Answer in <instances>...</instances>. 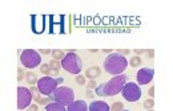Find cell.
Here are the masks:
<instances>
[{
	"instance_id": "obj_25",
	"label": "cell",
	"mask_w": 173,
	"mask_h": 111,
	"mask_svg": "<svg viewBox=\"0 0 173 111\" xmlns=\"http://www.w3.org/2000/svg\"><path fill=\"white\" fill-rule=\"evenodd\" d=\"M48 98H41V100H40L39 105H48Z\"/></svg>"
},
{
	"instance_id": "obj_2",
	"label": "cell",
	"mask_w": 173,
	"mask_h": 111,
	"mask_svg": "<svg viewBox=\"0 0 173 111\" xmlns=\"http://www.w3.org/2000/svg\"><path fill=\"white\" fill-rule=\"evenodd\" d=\"M128 66V61L124 56L119 54V53H112L108 56L104 61V69L108 74L112 76H120Z\"/></svg>"
},
{
	"instance_id": "obj_27",
	"label": "cell",
	"mask_w": 173,
	"mask_h": 111,
	"mask_svg": "<svg viewBox=\"0 0 173 111\" xmlns=\"http://www.w3.org/2000/svg\"><path fill=\"white\" fill-rule=\"evenodd\" d=\"M18 73H19V76H18V81H21V78H23V72H21V69H19V70H18Z\"/></svg>"
},
{
	"instance_id": "obj_23",
	"label": "cell",
	"mask_w": 173,
	"mask_h": 111,
	"mask_svg": "<svg viewBox=\"0 0 173 111\" xmlns=\"http://www.w3.org/2000/svg\"><path fill=\"white\" fill-rule=\"evenodd\" d=\"M88 87H89V89H95V87H96V81L95 79L89 81V82H88Z\"/></svg>"
},
{
	"instance_id": "obj_19",
	"label": "cell",
	"mask_w": 173,
	"mask_h": 111,
	"mask_svg": "<svg viewBox=\"0 0 173 111\" xmlns=\"http://www.w3.org/2000/svg\"><path fill=\"white\" fill-rule=\"evenodd\" d=\"M111 110H112V111H121V110H124V106H122L121 102H115V103L112 105Z\"/></svg>"
},
{
	"instance_id": "obj_6",
	"label": "cell",
	"mask_w": 173,
	"mask_h": 111,
	"mask_svg": "<svg viewBox=\"0 0 173 111\" xmlns=\"http://www.w3.org/2000/svg\"><path fill=\"white\" fill-rule=\"evenodd\" d=\"M20 62L28 69H35L36 66L40 65L41 62V58H40V54L36 50L33 49H25L21 52L20 54Z\"/></svg>"
},
{
	"instance_id": "obj_17",
	"label": "cell",
	"mask_w": 173,
	"mask_h": 111,
	"mask_svg": "<svg viewBox=\"0 0 173 111\" xmlns=\"http://www.w3.org/2000/svg\"><path fill=\"white\" fill-rule=\"evenodd\" d=\"M129 63H131V66H133V68H137V66H140V63H141V58L139 56H136L133 58H131Z\"/></svg>"
},
{
	"instance_id": "obj_8",
	"label": "cell",
	"mask_w": 173,
	"mask_h": 111,
	"mask_svg": "<svg viewBox=\"0 0 173 111\" xmlns=\"http://www.w3.org/2000/svg\"><path fill=\"white\" fill-rule=\"evenodd\" d=\"M31 100H32V93L29 89L23 86L18 87V109L19 110H24L27 107L31 106Z\"/></svg>"
},
{
	"instance_id": "obj_4",
	"label": "cell",
	"mask_w": 173,
	"mask_h": 111,
	"mask_svg": "<svg viewBox=\"0 0 173 111\" xmlns=\"http://www.w3.org/2000/svg\"><path fill=\"white\" fill-rule=\"evenodd\" d=\"M63 81H64V78H61V77H59V78H56V79L49 76L43 77V78H40L38 81V89H39L40 94H44V95L49 97L57 89V86L60 83H63Z\"/></svg>"
},
{
	"instance_id": "obj_9",
	"label": "cell",
	"mask_w": 173,
	"mask_h": 111,
	"mask_svg": "<svg viewBox=\"0 0 173 111\" xmlns=\"http://www.w3.org/2000/svg\"><path fill=\"white\" fill-rule=\"evenodd\" d=\"M153 76H155V70H153L152 68L140 69L137 72V82H139V85H148V83L153 79Z\"/></svg>"
},
{
	"instance_id": "obj_24",
	"label": "cell",
	"mask_w": 173,
	"mask_h": 111,
	"mask_svg": "<svg viewBox=\"0 0 173 111\" xmlns=\"http://www.w3.org/2000/svg\"><path fill=\"white\" fill-rule=\"evenodd\" d=\"M117 53L119 54H121V56H124V54H129V50L128 49H120Z\"/></svg>"
},
{
	"instance_id": "obj_5",
	"label": "cell",
	"mask_w": 173,
	"mask_h": 111,
	"mask_svg": "<svg viewBox=\"0 0 173 111\" xmlns=\"http://www.w3.org/2000/svg\"><path fill=\"white\" fill-rule=\"evenodd\" d=\"M61 68H64L71 74H79L83 69V62L76 53H68L61 60Z\"/></svg>"
},
{
	"instance_id": "obj_11",
	"label": "cell",
	"mask_w": 173,
	"mask_h": 111,
	"mask_svg": "<svg viewBox=\"0 0 173 111\" xmlns=\"http://www.w3.org/2000/svg\"><path fill=\"white\" fill-rule=\"evenodd\" d=\"M67 111H89V110H88V105H86V102L77 99V100H73L71 105L68 106Z\"/></svg>"
},
{
	"instance_id": "obj_28",
	"label": "cell",
	"mask_w": 173,
	"mask_h": 111,
	"mask_svg": "<svg viewBox=\"0 0 173 111\" xmlns=\"http://www.w3.org/2000/svg\"><path fill=\"white\" fill-rule=\"evenodd\" d=\"M148 94H149V95H151V97H153V94H155V87H151V89H149L148 90Z\"/></svg>"
},
{
	"instance_id": "obj_18",
	"label": "cell",
	"mask_w": 173,
	"mask_h": 111,
	"mask_svg": "<svg viewBox=\"0 0 173 111\" xmlns=\"http://www.w3.org/2000/svg\"><path fill=\"white\" fill-rule=\"evenodd\" d=\"M51 66L47 65V63H44V65H41V68H40V72H41L43 74H47V76H51Z\"/></svg>"
},
{
	"instance_id": "obj_3",
	"label": "cell",
	"mask_w": 173,
	"mask_h": 111,
	"mask_svg": "<svg viewBox=\"0 0 173 111\" xmlns=\"http://www.w3.org/2000/svg\"><path fill=\"white\" fill-rule=\"evenodd\" d=\"M49 98L52 100H55L56 103H60V105L68 107L75 100V94H73V90L71 87L60 86L53 91L52 95H49Z\"/></svg>"
},
{
	"instance_id": "obj_15",
	"label": "cell",
	"mask_w": 173,
	"mask_h": 111,
	"mask_svg": "<svg viewBox=\"0 0 173 111\" xmlns=\"http://www.w3.org/2000/svg\"><path fill=\"white\" fill-rule=\"evenodd\" d=\"M52 57H53V60H63L65 56H64V52H63V50L56 49V50H52Z\"/></svg>"
},
{
	"instance_id": "obj_32",
	"label": "cell",
	"mask_w": 173,
	"mask_h": 111,
	"mask_svg": "<svg viewBox=\"0 0 173 111\" xmlns=\"http://www.w3.org/2000/svg\"><path fill=\"white\" fill-rule=\"evenodd\" d=\"M149 56H151V57H153V54H155V52H153V50H149Z\"/></svg>"
},
{
	"instance_id": "obj_7",
	"label": "cell",
	"mask_w": 173,
	"mask_h": 111,
	"mask_svg": "<svg viewBox=\"0 0 173 111\" xmlns=\"http://www.w3.org/2000/svg\"><path fill=\"white\" fill-rule=\"evenodd\" d=\"M121 94L122 97L128 100V102H136V100H139L141 98V89H140V86L137 83L135 82H126L124 87H122L121 90Z\"/></svg>"
},
{
	"instance_id": "obj_29",
	"label": "cell",
	"mask_w": 173,
	"mask_h": 111,
	"mask_svg": "<svg viewBox=\"0 0 173 111\" xmlns=\"http://www.w3.org/2000/svg\"><path fill=\"white\" fill-rule=\"evenodd\" d=\"M40 53H43V54H48L49 50L48 49H40Z\"/></svg>"
},
{
	"instance_id": "obj_33",
	"label": "cell",
	"mask_w": 173,
	"mask_h": 111,
	"mask_svg": "<svg viewBox=\"0 0 173 111\" xmlns=\"http://www.w3.org/2000/svg\"><path fill=\"white\" fill-rule=\"evenodd\" d=\"M111 52H112L111 49H105V50H104V53H111Z\"/></svg>"
},
{
	"instance_id": "obj_26",
	"label": "cell",
	"mask_w": 173,
	"mask_h": 111,
	"mask_svg": "<svg viewBox=\"0 0 173 111\" xmlns=\"http://www.w3.org/2000/svg\"><path fill=\"white\" fill-rule=\"evenodd\" d=\"M28 111H38V105H31Z\"/></svg>"
},
{
	"instance_id": "obj_30",
	"label": "cell",
	"mask_w": 173,
	"mask_h": 111,
	"mask_svg": "<svg viewBox=\"0 0 173 111\" xmlns=\"http://www.w3.org/2000/svg\"><path fill=\"white\" fill-rule=\"evenodd\" d=\"M135 52H136V53H137V54H142V53H144V52H145V50H144V49H136V50H135Z\"/></svg>"
},
{
	"instance_id": "obj_20",
	"label": "cell",
	"mask_w": 173,
	"mask_h": 111,
	"mask_svg": "<svg viewBox=\"0 0 173 111\" xmlns=\"http://www.w3.org/2000/svg\"><path fill=\"white\" fill-rule=\"evenodd\" d=\"M49 66H51L52 70H59V68L61 66V63H59L57 60H53V58H52V61L49 62Z\"/></svg>"
},
{
	"instance_id": "obj_22",
	"label": "cell",
	"mask_w": 173,
	"mask_h": 111,
	"mask_svg": "<svg viewBox=\"0 0 173 111\" xmlns=\"http://www.w3.org/2000/svg\"><path fill=\"white\" fill-rule=\"evenodd\" d=\"M76 81H77L79 85H84V83H85L84 77H81V76H77V77H76Z\"/></svg>"
},
{
	"instance_id": "obj_21",
	"label": "cell",
	"mask_w": 173,
	"mask_h": 111,
	"mask_svg": "<svg viewBox=\"0 0 173 111\" xmlns=\"http://www.w3.org/2000/svg\"><path fill=\"white\" fill-rule=\"evenodd\" d=\"M153 106H155V100L153 99H148V100H145L144 102V107L145 109H148V110H152Z\"/></svg>"
},
{
	"instance_id": "obj_31",
	"label": "cell",
	"mask_w": 173,
	"mask_h": 111,
	"mask_svg": "<svg viewBox=\"0 0 173 111\" xmlns=\"http://www.w3.org/2000/svg\"><path fill=\"white\" fill-rule=\"evenodd\" d=\"M86 95H88L89 98H92V97H93V94H92L91 91H89V90H86Z\"/></svg>"
},
{
	"instance_id": "obj_1",
	"label": "cell",
	"mask_w": 173,
	"mask_h": 111,
	"mask_svg": "<svg viewBox=\"0 0 173 111\" xmlns=\"http://www.w3.org/2000/svg\"><path fill=\"white\" fill-rule=\"evenodd\" d=\"M128 77L125 74H120V76H115L112 79H109L108 82H104L101 85L96 87V94L99 97H113L116 94L121 93L122 87L126 83Z\"/></svg>"
},
{
	"instance_id": "obj_10",
	"label": "cell",
	"mask_w": 173,
	"mask_h": 111,
	"mask_svg": "<svg viewBox=\"0 0 173 111\" xmlns=\"http://www.w3.org/2000/svg\"><path fill=\"white\" fill-rule=\"evenodd\" d=\"M89 111H111V107L108 106V103L103 102V100H93L91 105L88 106Z\"/></svg>"
},
{
	"instance_id": "obj_16",
	"label": "cell",
	"mask_w": 173,
	"mask_h": 111,
	"mask_svg": "<svg viewBox=\"0 0 173 111\" xmlns=\"http://www.w3.org/2000/svg\"><path fill=\"white\" fill-rule=\"evenodd\" d=\"M29 90H31V93H32L33 99L38 100V103H40V100H41V97L39 95V93H40V91H39V89H38V87H35V86H32Z\"/></svg>"
},
{
	"instance_id": "obj_13",
	"label": "cell",
	"mask_w": 173,
	"mask_h": 111,
	"mask_svg": "<svg viewBox=\"0 0 173 111\" xmlns=\"http://www.w3.org/2000/svg\"><path fill=\"white\" fill-rule=\"evenodd\" d=\"M85 76L88 77V78H91V79L97 78V77L100 76V69H99V66H92V68H89L88 70H86Z\"/></svg>"
},
{
	"instance_id": "obj_34",
	"label": "cell",
	"mask_w": 173,
	"mask_h": 111,
	"mask_svg": "<svg viewBox=\"0 0 173 111\" xmlns=\"http://www.w3.org/2000/svg\"><path fill=\"white\" fill-rule=\"evenodd\" d=\"M121 111H129V110H121Z\"/></svg>"
},
{
	"instance_id": "obj_14",
	"label": "cell",
	"mask_w": 173,
	"mask_h": 111,
	"mask_svg": "<svg viewBox=\"0 0 173 111\" xmlns=\"http://www.w3.org/2000/svg\"><path fill=\"white\" fill-rule=\"evenodd\" d=\"M25 79H27V82L29 83V85H35V83H38V77H36V74L35 73H32V72H29V73H27L25 74Z\"/></svg>"
},
{
	"instance_id": "obj_35",
	"label": "cell",
	"mask_w": 173,
	"mask_h": 111,
	"mask_svg": "<svg viewBox=\"0 0 173 111\" xmlns=\"http://www.w3.org/2000/svg\"><path fill=\"white\" fill-rule=\"evenodd\" d=\"M149 111H153V110H149Z\"/></svg>"
},
{
	"instance_id": "obj_12",
	"label": "cell",
	"mask_w": 173,
	"mask_h": 111,
	"mask_svg": "<svg viewBox=\"0 0 173 111\" xmlns=\"http://www.w3.org/2000/svg\"><path fill=\"white\" fill-rule=\"evenodd\" d=\"M44 111H67V109H65V106L53 102V103H48V105L45 106Z\"/></svg>"
}]
</instances>
